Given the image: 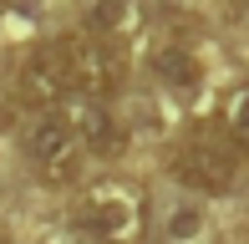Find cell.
I'll return each mask as SVG.
<instances>
[{
	"label": "cell",
	"mask_w": 249,
	"mask_h": 244,
	"mask_svg": "<svg viewBox=\"0 0 249 244\" xmlns=\"http://www.w3.org/2000/svg\"><path fill=\"white\" fill-rule=\"evenodd\" d=\"M76 127V142H82L87 153H97V158H117L122 148H127V127L117 122L107 102H92V97H82V102H71V117H66Z\"/></svg>",
	"instance_id": "8992f818"
},
{
	"label": "cell",
	"mask_w": 249,
	"mask_h": 244,
	"mask_svg": "<svg viewBox=\"0 0 249 244\" xmlns=\"http://www.w3.org/2000/svg\"><path fill=\"white\" fill-rule=\"evenodd\" d=\"M148 66H153V76L163 87H178V92H194V87L203 82V56H198L194 46H183V41H163V46H153Z\"/></svg>",
	"instance_id": "52a82bcc"
},
{
	"label": "cell",
	"mask_w": 249,
	"mask_h": 244,
	"mask_svg": "<svg viewBox=\"0 0 249 244\" xmlns=\"http://www.w3.org/2000/svg\"><path fill=\"white\" fill-rule=\"evenodd\" d=\"M234 5H249V0H234Z\"/></svg>",
	"instance_id": "8fae6325"
},
{
	"label": "cell",
	"mask_w": 249,
	"mask_h": 244,
	"mask_svg": "<svg viewBox=\"0 0 249 244\" xmlns=\"http://www.w3.org/2000/svg\"><path fill=\"white\" fill-rule=\"evenodd\" d=\"M76 76L71 61H66V46H36L26 61H20V97L41 112H56L61 102H71Z\"/></svg>",
	"instance_id": "5b68a950"
},
{
	"label": "cell",
	"mask_w": 249,
	"mask_h": 244,
	"mask_svg": "<svg viewBox=\"0 0 249 244\" xmlns=\"http://www.w3.org/2000/svg\"><path fill=\"white\" fill-rule=\"evenodd\" d=\"M71 224L97 244H127L142 229V198L127 193V188H97L76 204Z\"/></svg>",
	"instance_id": "3957f363"
},
{
	"label": "cell",
	"mask_w": 249,
	"mask_h": 244,
	"mask_svg": "<svg viewBox=\"0 0 249 244\" xmlns=\"http://www.w3.org/2000/svg\"><path fill=\"white\" fill-rule=\"evenodd\" d=\"M244 153L229 138V127H213V122H194L183 138L168 153V173L194 193H229L239 183Z\"/></svg>",
	"instance_id": "6da1fadb"
},
{
	"label": "cell",
	"mask_w": 249,
	"mask_h": 244,
	"mask_svg": "<svg viewBox=\"0 0 249 244\" xmlns=\"http://www.w3.org/2000/svg\"><path fill=\"white\" fill-rule=\"evenodd\" d=\"M26 158L31 168L46 183H71L82 173V142H76V127L61 112H36L26 122Z\"/></svg>",
	"instance_id": "7a4b0ae2"
},
{
	"label": "cell",
	"mask_w": 249,
	"mask_h": 244,
	"mask_svg": "<svg viewBox=\"0 0 249 244\" xmlns=\"http://www.w3.org/2000/svg\"><path fill=\"white\" fill-rule=\"evenodd\" d=\"M61 244H76V239H61Z\"/></svg>",
	"instance_id": "7c38bea8"
},
{
	"label": "cell",
	"mask_w": 249,
	"mask_h": 244,
	"mask_svg": "<svg viewBox=\"0 0 249 244\" xmlns=\"http://www.w3.org/2000/svg\"><path fill=\"white\" fill-rule=\"evenodd\" d=\"M127 0H92V10H87V31L102 41H117V31L127 26Z\"/></svg>",
	"instance_id": "ba28073f"
},
{
	"label": "cell",
	"mask_w": 249,
	"mask_h": 244,
	"mask_svg": "<svg viewBox=\"0 0 249 244\" xmlns=\"http://www.w3.org/2000/svg\"><path fill=\"white\" fill-rule=\"evenodd\" d=\"M66 46V61H71V76H76V92L92 97V102H107L112 92L122 87V76H127V61H122L117 41H102V36H71L61 41Z\"/></svg>",
	"instance_id": "277c9868"
},
{
	"label": "cell",
	"mask_w": 249,
	"mask_h": 244,
	"mask_svg": "<svg viewBox=\"0 0 249 244\" xmlns=\"http://www.w3.org/2000/svg\"><path fill=\"white\" fill-rule=\"evenodd\" d=\"M224 127H229V138L239 142V153L249 158V87H244V92H234L229 112H224Z\"/></svg>",
	"instance_id": "9c48e42d"
},
{
	"label": "cell",
	"mask_w": 249,
	"mask_h": 244,
	"mask_svg": "<svg viewBox=\"0 0 249 244\" xmlns=\"http://www.w3.org/2000/svg\"><path fill=\"white\" fill-rule=\"evenodd\" d=\"M203 229H209V219H203L198 209H178V214L168 219V239H173V244H194Z\"/></svg>",
	"instance_id": "30bf717a"
}]
</instances>
